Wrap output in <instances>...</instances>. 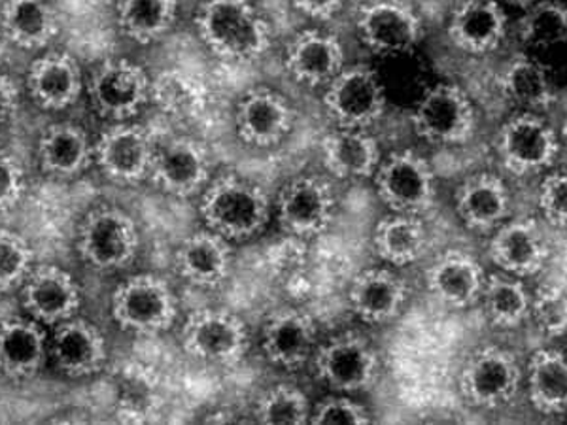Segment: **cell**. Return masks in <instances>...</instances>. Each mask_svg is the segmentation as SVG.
Returning <instances> with one entry per match:
<instances>
[{
	"mask_svg": "<svg viewBox=\"0 0 567 425\" xmlns=\"http://www.w3.org/2000/svg\"><path fill=\"white\" fill-rule=\"evenodd\" d=\"M2 31L23 50H40L59 33V18L45 0H4Z\"/></svg>",
	"mask_w": 567,
	"mask_h": 425,
	"instance_id": "32",
	"label": "cell"
},
{
	"mask_svg": "<svg viewBox=\"0 0 567 425\" xmlns=\"http://www.w3.org/2000/svg\"><path fill=\"white\" fill-rule=\"evenodd\" d=\"M27 85L40 108L65 110L76 103L84 80L76 59L66 53H48L31 65Z\"/></svg>",
	"mask_w": 567,
	"mask_h": 425,
	"instance_id": "25",
	"label": "cell"
},
{
	"mask_svg": "<svg viewBox=\"0 0 567 425\" xmlns=\"http://www.w3.org/2000/svg\"><path fill=\"white\" fill-rule=\"evenodd\" d=\"M200 216L208 229L224 239H250L271 218V203L258 184L240 176H221L205 187Z\"/></svg>",
	"mask_w": 567,
	"mask_h": 425,
	"instance_id": "2",
	"label": "cell"
},
{
	"mask_svg": "<svg viewBox=\"0 0 567 425\" xmlns=\"http://www.w3.org/2000/svg\"><path fill=\"white\" fill-rule=\"evenodd\" d=\"M484 309L497 328H516L532 310L528 291L515 278L494 274L484 283Z\"/></svg>",
	"mask_w": 567,
	"mask_h": 425,
	"instance_id": "38",
	"label": "cell"
},
{
	"mask_svg": "<svg viewBox=\"0 0 567 425\" xmlns=\"http://www.w3.org/2000/svg\"><path fill=\"white\" fill-rule=\"evenodd\" d=\"M511 197L507 186L494 175H475L460 186L456 210L465 226L477 231H491L509 216Z\"/></svg>",
	"mask_w": 567,
	"mask_h": 425,
	"instance_id": "30",
	"label": "cell"
},
{
	"mask_svg": "<svg viewBox=\"0 0 567 425\" xmlns=\"http://www.w3.org/2000/svg\"><path fill=\"white\" fill-rule=\"evenodd\" d=\"M176 12V0H117V25L138 44H152L175 25Z\"/></svg>",
	"mask_w": 567,
	"mask_h": 425,
	"instance_id": "35",
	"label": "cell"
},
{
	"mask_svg": "<svg viewBox=\"0 0 567 425\" xmlns=\"http://www.w3.org/2000/svg\"><path fill=\"white\" fill-rule=\"evenodd\" d=\"M344 52L336 37L307 31L299 34L286 53V66L297 82L307 85L329 84L342 71Z\"/></svg>",
	"mask_w": 567,
	"mask_h": 425,
	"instance_id": "28",
	"label": "cell"
},
{
	"mask_svg": "<svg viewBox=\"0 0 567 425\" xmlns=\"http://www.w3.org/2000/svg\"><path fill=\"white\" fill-rule=\"evenodd\" d=\"M529 400L543 414L567 411V357L543 350L532 357L528 371Z\"/></svg>",
	"mask_w": 567,
	"mask_h": 425,
	"instance_id": "34",
	"label": "cell"
},
{
	"mask_svg": "<svg viewBox=\"0 0 567 425\" xmlns=\"http://www.w3.org/2000/svg\"><path fill=\"white\" fill-rule=\"evenodd\" d=\"M226 240L210 229L189 235L176 250V271L197 288H218L231 269V251Z\"/></svg>",
	"mask_w": 567,
	"mask_h": 425,
	"instance_id": "24",
	"label": "cell"
},
{
	"mask_svg": "<svg viewBox=\"0 0 567 425\" xmlns=\"http://www.w3.org/2000/svg\"><path fill=\"white\" fill-rule=\"evenodd\" d=\"M358 33L371 52L400 55L419 44L422 21L406 2L371 0L358 12Z\"/></svg>",
	"mask_w": 567,
	"mask_h": 425,
	"instance_id": "12",
	"label": "cell"
},
{
	"mask_svg": "<svg viewBox=\"0 0 567 425\" xmlns=\"http://www.w3.org/2000/svg\"><path fill=\"white\" fill-rule=\"evenodd\" d=\"M21 288L23 309L37 322L58 325L76 317L82 297L76 280L65 269L55 265L33 267Z\"/></svg>",
	"mask_w": 567,
	"mask_h": 425,
	"instance_id": "17",
	"label": "cell"
},
{
	"mask_svg": "<svg viewBox=\"0 0 567 425\" xmlns=\"http://www.w3.org/2000/svg\"><path fill=\"white\" fill-rule=\"evenodd\" d=\"M315 320L301 310L282 309L269 317L264 328L267 360L282 369H297L307 363L317 346Z\"/></svg>",
	"mask_w": 567,
	"mask_h": 425,
	"instance_id": "21",
	"label": "cell"
},
{
	"mask_svg": "<svg viewBox=\"0 0 567 425\" xmlns=\"http://www.w3.org/2000/svg\"><path fill=\"white\" fill-rule=\"evenodd\" d=\"M414 131L432 144H462L475 129V108L456 85H435L425 91L413 114Z\"/></svg>",
	"mask_w": 567,
	"mask_h": 425,
	"instance_id": "7",
	"label": "cell"
},
{
	"mask_svg": "<svg viewBox=\"0 0 567 425\" xmlns=\"http://www.w3.org/2000/svg\"><path fill=\"white\" fill-rule=\"evenodd\" d=\"M178 304L165 280L141 274L120 283L112 296V317L125 331L136 335H155L173 328Z\"/></svg>",
	"mask_w": 567,
	"mask_h": 425,
	"instance_id": "4",
	"label": "cell"
},
{
	"mask_svg": "<svg viewBox=\"0 0 567 425\" xmlns=\"http://www.w3.org/2000/svg\"><path fill=\"white\" fill-rule=\"evenodd\" d=\"M537 328L548 336L567 333V293L561 288H545L532 301V310Z\"/></svg>",
	"mask_w": 567,
	"mask_h": 425,
	"instance_id": "42",
	"label": "cell"
},
{
	"mask_svg": "<svg viewBox=\"0 0 567 425\" xmlns=\"http://www.w3.org/2000/svg\"><path fill=\"white\" fill-rule=\"evenodd\" d=\"M20 106V91L12 77L0 72V123L8 122Z\"/></svg>",
	"mask_w": 567,
	"mask_h": 425,
	"instance_id": "46",
	"label": "cell"
},
{
	"mask_svg": "<svg viewBox=\"0 0 567 425\" xmlns=\"http://www.w3.org/2000/svg\"><path fill=\"white\" fill-rule=\"evenodd\" d=\"M315 424H369L368 411L349 397H329L318 405Z\"/></svg>",
	"mask_w": 567,
	"mask_h": 425,
	"instance_id": "44",
	"label": "cell"
},
{
	"mask_svg": "<svg viewBox=\"0 0 567 425\" xmlns=\"http://www.w3.org/2000/svg\"><path fill=\"white\" fill-rule=\"evenodd\" d=\"M50 342L33 318L0 322V373L16 382L31 381L44 367Z\"/></svg>",
	"mask_w": 567,
	"mask_h": 425,
	"instance_id": "19",
	"label": "cell"
},
{
	"mask_svg": "<svg viewBox=\"0 0 567 425\" xmlns=\"http://www.w3.org/2000/svg\"><path fill=\"white\" fill-rule=\"evenodd\" d=\"M152 80L127 59H110L91 76V103L99 114L114 122L136 116L150 99Z\"/></svg>",
	"mask_w": 567,
	"mask_h": 425,
	"instance_id": "10",
	"label": "cell"
},
{
	"mask_svg": "<svg viewBox=\"0 0 567 425\" xmlns=\"http://www.w3.org/2000/svg\"><path fill=\"white\" fill-rule=\"evenodd\" d=\"M34 251L29 240L12 231H0V291L25 282L33 271Z\"/></svg>",
	"mask_w": 567,
	"mask_h": 425,
	"instance_id": "41",
	"label": "cell"
},
{
	"mask_svg": "<svg viewBox=\"0 0 567 425\" xmlns=\"http://www.w3.org/2000/svg\"><path fill=\"white\" fill-rule=\"evenodd\" d=\"M95 162V148L84 131L72 123H58L39 142V163L44 173L59 178L82 175Z\"/></svg>",
	"mask_w": 567,
	"mask_h": 425,
	"instance_id": "31",
	"label": "cell"
},
{
	"mask_svg": "<svg viewBox=\"0 0 567 425\" xmlns=\"http://www.w3.org/2000/svg\"><path fill=\"white\" fill-rule=\"evenodd\" d=\"M539 208L553 226L567 227V173H556L543 182Z\"/></svg>",
	"mask_w": 567,
	"mask_h": 425,
	"instance_id": "43",
	"label": "cell"
},
{
	"mask_svg": "<svg viewBox=\"0 0 567 425\" xmlns=\"http://www.w3.org/2000/svg\"><path fill=\"white\" fill-rule=\"evenodd\" d=\"M138 246V226L122 208H93L80 224L78 251L93 269L114 271L127 267L135 259Z\"/></svg>",
	"mask_w": 567,
	"mask_h": 425,
	"instance_id": "3",
	"label": "cell"
},
{
	"mask_svg": "<svg viewBox=\"0 0 567 425\" xmlns=\"http://www.w3.org/2000/svg\"><path fill=\"white\" fill-rule=\"evenodd\" d=\"M235 122L237 133L246 144L256 148H269L282 142L290 133L293 110L275 91L254 90L246 93L240 101Z\"/></svg>",
	"mask_w": 567,
	"mask_h": 425,
	"instance_id": "20",
	"label": "cell"
},
{
	"mask_svg": "<svg viewBox=\"0 0 567 425\" xmlns=\"http://www.w3.org/2000/svg\"><path fill=\"white\" fill-rule=\"evenodd\" d=\"M50 355L61 373L84 379L104 367L109 349L103 333L93 323L72 317L55 325Z\"/></svg>",
	"mask_w": 567,
	"mask_h": 425,
	"instance_id": "18",
	"label": "cell"
},
{
	"mask_svg": "<svg viewBox=\"0 0 567 425\" xmlns=\"http://www.w3.org/2000/svg\"><path fill=\"white\" fill-rule=\"evenodd\" d=\"M315 367L320 381L337 392H360L377 381L379 357L363 336L344 333L318 349Z\"/></svg>",
	"mask_w": 567,
	"mask_h": 425,
	"instance_id": "13",
	"label": "cell"
},
{
	"mask_svg": "<svg viewBox=\"0 0 567 425\" xmlns=\"http://www.w3.org/2000/svg\"><path fill=\"white\" fill-rule=\"evenodd\" d=\"M95 148V162L120 184H136L150 175L155 146L148 131L138 125H114L104 131Z\"/></svg>",
	"mask_w": 567,
	"mask_h": 425,
	"instance_id": "15",
	"label": "cell"
},
{
	"mask_svg": "<svg viewBox=\"0 0 567 425\" xmlns=\"http://www.w3.org/2000/svg\"><path fill=\"white\" fill-rule=\"evenodd\" d=\"M197 29L210 52L229 61L258 59L271 45V29L250 0H207Z\"/></svg>",
	"mask_w": 567,
	"mask_h": 425,
	"instance_id": "1",
	"label": "cell"
},
{
	"mask_svg": "<svg viewBox=\"0 0 567 425\" xmlns=\"http://www.w3.org/2000/svg\"><path fill=\"white\" fill-rule=\"evenodd\" d=\"M182 344L195 360L229 365L245 355L248 331L243 320L231 312L199 310L184 323Z\"/></svg>",
	"mask_w": 567,
	"mask_h": 425,
	"instance_id": "9",
	"label": "cell"
},
{
	"mask_svg": "<svg viewBox=\"0 0 567 425\" xmlns=\"http://www.w3.org/2000/svg\"><path fill=\"white\" fill-rule=\"evenodd\" d=\"M558 136L542 117L523 114L503 125L497 152L503 165L515 175H534L550 167L558 157Z\"/></svg>",
	"mask_w": 567,
	"mask_h": 425,
	"instance_id": "14",
	"label": "cell"
},
{
	"mask_svg": "<svg viewBox=\"0 0 567 425\" xmlns=\"http://www.w3.org/2000/svg\"><path fill=\"white\" fill-rule=\"evenodd\" d=\"M499 85L505 97L526 108L545 110L555 103V91L545 66L526 55H518L505 66Z\"/></svg>",
	"mask_w": 567,
	"mask_h": 425,
	"instance_id": "36",
	"label": "cell"
},
{
	"mask_svg": "<svg viewBox=\"0 0 567 425\" xmlns=\"http://www.w3.org/2000/svg\"><path fill=\"white\" fill-rule=\"evenodd\" d=\"M323 165L331 175L344 180L369 178L381 165V148L365 129H347L329 133L322 142Z\"/></svg>",
	"mask_w": 567,
	"mask_h": 425,
	"instance_id": "29",
	"label": "cell"
},
{
	"mask_svg": "<svg viewBox=\"0 0 567 425\" xmlns=\"http://www.w3.org/2000/svg\"><path fill=\"white\" fill-rule=\"evenodd\" d=\"M561 136H564V141H566L567 144V117L566 122H564V129H561Z\"/></svg>",
	"mask_w": 567,
	"mask_h": 425,
	"instance_id": "49",
	"label": "cell"
},
{
	"mask_svg": "<svg viewBox=\"0 0 567 425\" xmlns=\"http://www.w3.org/2000/svg\"><path fill=\"white\" fill-rule=\"evenodd\" d=\"M336 208V191L320 176H297L278 194V219L286 231L297 237H318L328 231Z\"/></svg>",
	"mask_w": 567,
	"mask_h": 425,
	"instance_id": "8",
	"label": "cell"
},
{
	"mask_svg": "<svg viewBox=\"0 0 567 425\" xmlns=\"http://www.w3.org/2000/svg\"><path fill=\"white\" fill-rule=\"evenodd\" d=\"M256 416L264 424H305L310 419L309 401L297 387H272L259 400Z\"/></svg>",
	"mask_w": 567,
	"mask_h": 425,
	"instance_id": "40",
	"label": "cell"
},
{
	"mask_svg": "<svg viewBox=\"0 0 567 425\" xmlns=\"http://www.w3.org/2000/svg\"><path fill=\"white\" fill-rule=\"evenodd\" d=\"M150 176L155 186L173 197H189L208 186L210 155L199 142L176 138L155 148Z\"/></svg>",
	"mask_w": 567,
	"mask_h": 425,
	"instance_id": "16",
	"label": "cell"
},
{
	"mask_svg": "<svg viewBox=\"0 0 567 425\" xmlns=\"http://www.w3.org/2000/svg\"><path fill=\"white\" fill-rule=\"evenodd\" d=\"M377 191L393 212L420 216L433 207L437 187L430 163L406 149L379 165Z\"/></svg>",
	"mask_w": 567,
	"mask_h": 425,
	"instance_id": "5",
	"label": "cell"
},
{
	"mask_svg": "<svg viewBox=\"0 0 567 425\" xmlns=\"http://www.w3.org/2000/svg\"><path fill=\"white\" fill-rule=\"evenodd\" d=\"M25 191V173L12 155L0 152V210L16 207Z\"/></svg>",
	"mask_w": 567,
	"mask_h": 425,
	"instance_id": "45",
	"label": "cell"
},
{
	"mask_svg": "<svg viewBox=\"0 0 567 425\" xmlns=\"http://www.w3.org/2000/svg\"><path fill=\"white\" fill-rule=\"evenodd\" d=\"M507 15L497 0H465L452 15L449 37L467 53H488L502 44Z\"/></svg>",
	"mask_w": 567,
	"mask_h": 425,
	"instance_id": "26",
	"label": "cell"
},
{
	"mask_svg": "<svg viewBox=\"0 0 567 425\" xmlns=\"http://www.w3.org/2000/svg\"><path fill=\"white\" fill-rule=\"evenodd\" d=\"M350 309L363 322H390L406 301V286L384 269H368L354 278L349 291Z\"/></svg>",
	"mask_w": 567,
	"mask_h": 425,
	"instance_id": "27",
	"label": "cell"
},
{
	"mask_svg": "<svg viewBox=\"0 0 567 425\" xmlns=\"http://www.w3.org/2000/svg\"><path fill=\"white\" fill-rule=\"evenodd\" d=\"M323 104L339 127L368 129L384 114L386 93L371 69L352 66L329 82Z\"/></svg>",
	"mask_w": 567,
	"mask_h": 425,
	"instance_id": "6",
	"label": "cell"
},
{
	"mask_svg": "<svg viewBox=\"0 0 567 425\" xmlns=\"http://www.w3.org/2000/svg\"><path fill=\"white\" fill-rule=\"evenodd\" d=\"M374 251L395 267L411 265L427 246V232L420 216L393 214L382 219L373 232Z\"/></svg>",
	"mask_w": 567,
	"mask_h": 425,
	"instance_id": "33",
	"label": "cell"
},
{
	"mask_svg": "<svg viewBox=\"0 0 567 425\" xmlns=\"http://www.w3.org/2000/svg\"><path fill=\"white\" fill-rule=\"evenodd\" d=\"M150 99L168 116L194 117L205 108L207 93L197 77L182 71H165L152 80Z\"/></svg>",
	"mask_w": 567,
	"mask_h": 425,
	"instance_id": "37",
	"label": "cell"
},
{
	"mask_svg": "<svg viewBox=\"0 0 567 425\" xmlns=\"http://www.w3.org/2000/svg\"><path fill=\"white\" fill-rule=\"evenodd\" d=\"M520 39L534 48H553L567 42V7L560 2H534L520 21Z\"/></svg>",
	"mask_w": 567,
	"mask_h": 425,
	"instance_id": "39",
	"label": "cell"
},
{
	"mask_svg": "<svg viewBox=\"0 0 567 425\" xmlns=\"http://www.w3.org/2000/svg\"><path fill=\"white\" fill-rule=\"evenodd\" d=\"M494 263L513 277H532L547 263V240L534 221L516 219L503 224L491 242Z\"/></svg>",
	"mask_w": 567,
	"mask_h": 425,
	"instance_id": "23",
	"label": "cell"
},
{
	"mask_svg": "<svg viewBox=\"0 0 567 425\" xmlns=\"http://www.w3.org/2000/svg\"><path fill=\"white\" fill-rule=\"evenodd\" d=\"M297 10L312 20H331L342 7V0H293Z\"/></svg>",
	"mask_w": 567,
	"mask_h": 425,
	"instance_id": "47",
	"label": "cell"
},
{
	"mask_svg": "<svg viewBox=\"0 0 567 425\" xmlns=\"http://www.w3.org/2000/svg\"><path fill=\"white\" fill-rule=\"evenodd\" d=\"M497 2H499V4L505 2V4H511V7L529 8L534 2H537V0H497Z\"/></svg>",
	"mask_w": 567,
	"mask_h": 425,
	"instance_id": "48",
	"label": "cell"
},
{
	"mask_svg": "<svg viewBox=\"0 0 567 425\" xmlns=\"http://www.w3.org/2000/svg\"><path fill=\"white\" fill-rule=\"evenodd\" d=\"M425 283L433 299L452 309H465L483 296V267L464 251H446L425 271Z\"/></svg>",
	"mask_w": 567,
	"mask_h": 425,
	"instance_id": "22",
	"label": "cell"
},
{
	"mask_svg": "<svg viewBox=\"0 0 567 425\" xmlns=\"http://www.w3.org/2000/svg\"><path fill=\"white\" fill-rule=\"evenodd\" d=\"M520 386V367L515 355L486 346L465 361L460 373V392L477 406L496 408L515 397Z\"/></svg>",
	"mask_w": 567,
	"mask_h": 425,
	"instance_id": "11",
	"label": "cell"
}]
</instances>
